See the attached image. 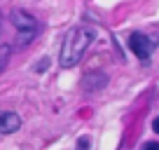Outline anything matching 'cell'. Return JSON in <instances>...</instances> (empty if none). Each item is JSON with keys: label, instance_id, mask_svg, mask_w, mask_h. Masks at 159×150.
I'll return each instance as SVG.
<instances>
[{"label": "cell", "instance_id": "cell-10", "mask_svg": "<svg viewBox=\"0 0 159 150\" xmlns=\"http://www.w3.org/2000/svg\"><path fill=\"white\" fill-rule=\"evenodd\" d=\"M152 131H154V134H159V117H154V122H152Z\"/></svg>", "mask_w": 159, "mask_h": 150}, {"label": "cell", "instance_id": "cell-8", "mask_svg": "<svg viewBox=\"0 0 159 150\" xmlns=\"http://www.w3.org/2000/svg\"><path fill=\"white\" fill-rule=\"evenodd\" d=\"M143 150H159V143H154V141H148V143L143 145Z\"/></svg>", "mask_w": 159, "mask_h": 150}, {"label": "cell", "instance_id": "cell-1", "mask_svg": "<svg viewBox=\"0 0 159 150\" xmlns=\"http://www.w3.org/2000/svg\"><path fill=\"white\" fill-rule=\"evenodd\" d=\"M96 38V30L89 26H75L66 33L63 42H61V54H59V63L61 68H73L82 61V56L87 54V49L91 47Z\"/></svg>", "mask_w": 159, "mask_h": 150}, {"label": "cell", "instance_id": "cell-3", "mask_svg": "<svg viewBox=\"0 0 159 150\" xmlns=\"http://www.w3.org/2000/svg\"><path fill=\"white\" fill-rule=\"evenodd\" d=\"M154 45H157V40H150L148 35H143V33H131L129 35V49L134 52L140 61H148L150 59Z\"/></svg>", "mask_w": 159, "mask_h": 150}, {"label": "cell", "instance_id": "cell-5", "mask_svg": "<svg viewBox=\"0 0 159 150\" xmlns=\"http://www.w3.org/2000/svg\"><path fill=\"white\" fill-rule=\"evenodd\" d=\"M105 82H108V75L105 73H91L82 80V87H84L87 91H98V89L105 87Z\"/></svg>", "mask_w": 159, "mask_h": 150}, {"label": "cell", "instance_id": "cell-9", "mask_svg": "<svg viewBox=\"0 0 159 150\" xmlns=\"http://www.w3.org/2000/svg\"><path fill=\"white\" fill-rule=\"evenodd\" d=\"M47 63H49V59H42L38 66H35V70H45V68H47Z\"/></svg>", "mask_w": 159, "mask_h": 150}, {"label": "cell", "instance_id": "cell-7", "mask_svg": "<svg viewBox=\"0 0 159 150\" xmlns=\"http://www.w3.org/2000/svg\"><path fill=\"white\" fill-rule=\"evenodd\" d=\"M89 148H91L89 136H80V138H77V145H75V150H89Z\"/></svg>", "mask_w": 159, "mask_h": 150}, {"label": "cell", "instance_id": "cell-4", "mask_svg": "<svg viewBox=\"0 0 159 150\" xmlns=\"http://www.w3.org/2000/svg\"><path fill=\"white\" fill-rule=\"evenodd\" d=\"M21 129V117L14 110H0V134H14Z\"/></svg>", "mask_w": 159, "mask_h": 150}, {"label": "cell", "instance_id": "cell-2", "mask_svg": "<svg viewBox=\"0 0 159 150\" xmlns=\"http://www.w3.org/2000/svg\"><path fill=\"white\" fill-rule=\"evenodd\" d=\"M10 21H12V26L19 30V42H16L19 47L28 45V42L35 38V33H38V19L26 10H12L10 12Z\"/></svg>", "mask_w": 159, "mask_h": 150}, {"label": "cell", "instance_id": "cell-6", "mask_svg": "<svg viewBox=\"0 0 159 150\" xmlns=\"http://www.w3.org/2000/svg\"><path fill=\"white\" fill-rule=\"evenodd\" d=\"M10 54H12V47L10 45H2V47H0V73L5 70L7 61H10Z\"/></svg>", "mask_w": 159, "mask_h": 150}]
</instances>
